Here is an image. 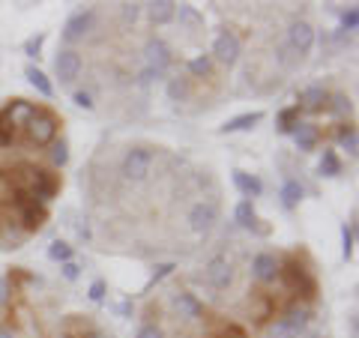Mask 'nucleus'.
Masks as SVG:
<instances>
[{
    "label": "nucleus",
    "mask_w": 359,
    "mask_h": 338,
    "mask_svg": "<svg viewBox=\"0 0 359 338\" xmlns=\"http://www.w3.org/2000/svg\"><path fill=\"white\" fill-rule=\"evenodd\" d=\"M311 320V309L309 306H294L285 318H278L269 323L266 330V338H299L302 332H306V326Z\"/></svg>",
    "instance_id": "obj_1"
},
{
    "label": "nucleus",
    "mask_w": 359,
    "mask_h": 338,
    "mask_svg": "<svg viewBox=\"0 0 359 338\" xmlns=\"http://www.w3.org/2000/svg\"><path fill=\"white\" fill-rule=\"evenodd\" d=\"M153 171V150L150 147H132L126 150L120 162V174L123 180H129V183H144V180L150 177Z\"/></svg>",
    "instance_id": "obj_2"
},
{
    "label": "nucleus",
    "mask_w": 359,
    "mask_h": 338,
    "mask_svg": "<svg viewBox=\"0 0 359 338\" xmlns=\"http://www.w3.org/2000/svg\"><path fill=\"white\" fill-rule=\"evenodd\" d=\"M25 129H27V138L36 144V147H45V144L57 141L60 123H57V117H54L51 111H39V108H36V114H33V120L27 123Z\"/></svg>",
    "instance_id": "obj_3"
},
{
    "label": "nucleus",
    "mask_w": 359,
    "mask_h": 338,
    "mask_svg": "<svg viewBox=\"0 0 359 338\" xmlns=\"http://www.w3.org/2000/svg\"><path fill=\"white\" fill-rule=\"evenodd\" d=\"M189 231L198 234V236H204L210 234L212 228H216V222H219V204L216 201H201V204H195L192 210H189Z\"/></svg>",
    "instance_id": "obj_4"
},
{
    "label": "nucleus",
    "mask_w": 359,
    "mask_h": 338,
    "mask_svg": "<svg viewBox=\"0 0 359 338\" xmlns=\"http://www.w3.org/2000/svg\"><path fill=\"white\" fill-rule=\"evenodd\" d=\"M25 171H27L25 186L30 189L33 201H39V204H45V201H51L54 195H57V180H54V174L42 171V168H25Z\"/></svg>",
    "instance_id": "obj_5"
},
{
    "label": "nucleus",
    "mask_w": 359,
    "mask_h": 338,
    "mask_svg": "<svg viewBox=\"0 0 359 338\" xmlns=\"http://www.w3.org/2000/svg\"><path fill=\"white\" fill-rule=\"evenodd\" d=\"M240 54H243V45L237 39V33L222 30L216 36V42H212V58H216L222 66H237Z\"/></svg>",
    "instance_id": "obj_6"
},
{
    "label": "nucleus",
    "mask_w": 359,
    "mask_h": 338,
    "mask_svg": "<svg viewBox=\"0 0 359 338\" xmlns=\"http://www.w3.org/2000/svg\"><path fill=\"white\" fill-rule=\"evenodd\" d=\"M314 45V27L309 25V21H294V25L287 27V48L297 54V58H306V54L311 51Z\"/></svg>",
    "instance_id": "obj_7"
},
{
    "label": "nucleus",
    "mask_w": 359,
    "mask_h": 338,
    "mask_svg": "<svg viewBox=\"0 0 359 338\" xmlns=\"http://www.w3.org/2000/svg\"><path fill=\"white\" fill-rule=\"evenodd\" d=\"M278 276L285 278V285H287V288L299 290L302 297H314V281L306 276V269H302L297 261H287L285 266H278Z\"/></svg>",
    "instance_id": "obj_8"
},
{
    "label": "nucleus",
    "mask_w": 359,
    "mask_h": 338,
    "mask_svg": "<svg viewBox=\"0 0 359 338\" xmlns=\"http://www.w3.org/2000/svg\"><path fill=\"white\" fill-rule=\"evenodd\" d=\"M144 60H147V69L165 75L168 66H171V48H168L165 39H150L144 45Z\"/></svg>",
    "instance_id": "obj_9"
},
{
    "label": "nucleus",
    "mask_w": 359,
    "mask_h": 338,
    "mask_svg": "<svg viewBox=\"0 0 359 338\" xmlns=\"http://www.w3.org/2000/svg\"><path fill=\"white\" fill-rule=\"evenodd\" d=\"M204 278H207L216 290L231 288V281H233V269H231V264H228V257H210L207 266H204Z\"/></svg>",
    "instance_id": "obj_10"
},
{
    "label": "nucleus",
    "mask_w": 359,
    "mask_h": 338,
    "mask_svg": "<svg viewBox=\"0 0 359 338\" xmlns=\"http://www.w3.org/2000/svg\"><path fill=\"white\" fill-rule=\"evenodd\" d=\"M54 72H57V78L63 84H72L75 78L81 75V54L72 51V48L60 51L57 58H54Z\"/></svg>",
    "instance_id": "obj_11"
},
{
    "label": "nucleus",
    "mask_w": 359,
    "mask_h": 338,
    "mask_svg": "<svg viewBox=\"0 0 359 338\" xmlns=\"http://www.w3.org/2000/svg\"><path fill=\"white\" fill-rule=\"evenodd\" d=\"M4 114L9 120V126H27V123L33 120V114H36V105L33 102H25V99H13L6 108H4Z\"/></svg>",
    "instance_id": "obj_12"
},
{
    "label": "nucleus",
    "mask_w": 359,
    "mask_h": 338,
    "mask_svg": "<svg viewBox=\"0 0 359 338\" xmlns=\"http://www.w3.org/2000/svg\"><path fill=\"white\" fill-rule=\"evenodd\" d=\"M45 222H48V212H45L42 204L36 207V201L21 204V231H25V234H36Z\"/></svg>",
    "instance_id": "obj_13"
},
{
    "label": "nucleus",
    "mask_w": 359,
    "mask_h": 338,
    "mask_svg": "<svg viewBox=\"0 0 359 338\" xmlns=\"http://www.w3.org/2000/svg\"><path fill=\"white\" fill-rule=\"evenodd\" d=\"M252 276L257 281H264V285H269V281H276L278 278V261H276V255H269V252H261L252 261Z\"/></svg>",
    "instance_id": "obj_14"
},
{
    "label": "nucleus",
    "mask_w": 359,
    "mask_h": 338,
    "mask_svg": "<svg viewBox=\"0 0 359 338\" xmlns=\"http://www.w3.org/2000/svg\"><path fill=\"white\" fill-rule=\"evenodd\" d=\"M174 309L180 311V318L186 323H195V320H201V314H204L201 302L192 294H174Z\"/></svg>",
    "instance_id": "obj_15"
},
{
    "label": "nucleus",
    "mask_w": 359,
    "mask_h": 338,
    "mask_svg": "<svg viewBox=\"0 0 359 338\" xmlns=\"http://www.w3.org/2000/svg\"><path fill=\"white\" fill-rule=\"evenodd\" d=\"M90 25H93V13H78V15H72L69 21H66V27H63V39L66 42H75V39H81L84 33L90 30Z\"/></svg>",
    "instance_id": "obj_16"
},
{
    "label": "nucleus",
    "mask_w": 359,
    "mask_h": 338,
    "mask_svg": "<svg viewBox=\"0 0 359 338\" xmlns=\"http://www.w3.org/2000/svg\"><path fill=\"white\" fill-rule=\"evenodd\" d=\"M294 141H297V147L302 153H309V150L318 147L320 132H318V126H311V123H297L294 126Z\"/></svg>",
    "instance_id": "obj_17"
},
{
    "label": "nucleus",
    "mask_w": 359,
    "mask_h": 338,
    "mask_svg": "<svg viewBox=\"0 0 359 338\" xmlns=\"http://www.w3.org/2000/svg\"><path fill=\"white\" fill-rule=\"evenodd\" d=\"M233 186H237L243 195H245V201H252V198H257L264 191V183L257 177H252V174H245V171H233Z\"/></svg>",
    "instance_id": "obj_18"
},
{
    "label": "nucleus",
    "mask_w": 359,
    "mask_h": 338,
    "mask_svg": "<svg viewBox=\"0 0 359 338\" xmlns=\"http://www.w3.org/2000/svg\"><path fill=\"white\" fill-rule=\"evenodd\" d=\"M177 13V4H171V0H156V4H147V15L153 25H168V21L174 18Z\"/></svg>",
    "instance_id": "obj_19"
},
{
    "label": "nucleus",
    "mask_w": 359,
    "mask_h": 338,
    "mask_svg": "<svg viewBox=\"0 0 359 338\" xmlns=\"http://www.w3.org/2000/svg\"><path fill=\"white\" fill-rule=\"evenodd\" d=\"M261 120H264L261 111H252V114H240V117L228 120V123H224V126H222L219 132H245V129H255Z\"/></svg>",
    "instance_id": "obj_20"
},
{
    "label": "nucleus",
    "mask_w": 359,
    "mask_h": 338,
    "mask_svg": "<svg viewBox=\"0 0 359 338\" xmlns=\"http://www.w3.org/2000/svg\"><path fill=\"white\" fill-rule=\"evenodd\" d=\"M189 93H192V81H189V78L177 75L168 81V99H171V102H186Z\"/></svg>",
    "instance_id": "obj_21"
},
{
    "label": "nucleus",
    "mask_w": 359,
    "mask_h": 338,
    "mask_svg": "<svg viewBox=\"0 0 359 338\" xmlns=\"http://www.w3.org/2000/svg\"><path fill=\"white\" fill-rule=\"evenodd\" d=\"M174 18H180V25L189 27V30H201V27H204V15H201L195 6H177Z\"/></svg>",
    "instance_id": "obj_22"
},
{
    "label": "nucleus",
    "mask_w": 359,
    "mask_h": 338,
    "mask_svg": "<svg viewBox=\"0 0 359 338\" xmlns=\"http://www.w3.org/2000/svg\"><path fill=\"white\" fill-rule=\"evenodd\" d=\"M327 99H330V93L323 87H309L306 93H302V108L306 111H320L323 105H327Z\"/></svg>",
    "instance_id": "obj_23"
},
{
    "label": "nucleus",
    "mask_w": 359,
    "mask_h": 338,
    "mask_svg": "<svg viewBox=\"0 0 359 338\" xmlns=\"http://www.w3.org/2000/svg\"><path fill=\"white\" fill-rule=\"evenodd\" d=\"M25 75H27V81L39 90L42 96H54V87H51V81H48V75H45L42 69H36V66H27L25 69Z\"/></svg>",
    "instance_id": "obj_24"
},
{
    "label": "nucleus",
    "mask_w": 359,
    "mask_h": 338,
    "mask_svg": "<svg viewBox=\"0 0 359 338\" xmlns=\"http://www.w3.org/2000/svg\"><path fill=\"white\" fill-rule=\"evenodd\" d=\"M339 147H341V150H347L351 156H356V150H359L356 129H353V126H347V123H344V126L339 129Z\"/></svg>",
    "instance_id": "obj_25"
},
{
    "label": "nucleus",
    "mask_w": 359,
    "mask_h": 338,
    "mask_svg": "<svg viewBox=\"0 0 359 338\" xmlns=\"http://www.w3.org/2000/svg\"><path fill=\"white\" fill-rule=\"evenodd\" d=\"M233 216H237V224H243V228H255V222H257V212H255L252 201H240Z\"/></svg>",
    "instance_id": "obj_26"
},
{
    "label": "nucleus",
    "mask_w": 359,
    "mask_h": 338,
    "mask_svg": "<svg viewBox=\"0 0 359 338\" xmlns=\"http://www.w3.org/2000/svg\"><path fill=\"white\" fill-rule=\"evenodd\" d=\"M299 201H302V186L297 183V180H287L285 189H282V204H285L287 210H294Z\"/></svg>",
    "instance_id": "obj_27"
},
{
    "label": "nucleus",
    "mask_w": 359,
    "mask_h": 338,
    "mask_svg": "<svg viewBox=\"0 0 359 338\" xmlns=\"http://www.w3.org/2000/svg\"><path fill=\"white\" fill-rule=\"evenodd\" d=\"M320 174H323V177H339V174H341V162H339V156H335L332 150H323Z\"/></svg>",
    "instance_id": "obj_28"
},
{
    "label": "nucleus",
    "mask_w": 359,
    "mask_h": 338,
    "mask_svg": "<svg viewBox=\"0 0 359 338\" xmlns=\"http://www.w3.org/2000/svg\"><path fill=\"white\" fill-rule=\"evenodd\" d=\"M48 257H51V261H57V264L72 261V245L63 243V240H54V243L48 245Z\"/></svg>",
    "instance_id": "obj_29"
},
{
    "label": "nucleus",
    "mask_w": 359,
    "mask_h": 338,
    "mask_svg": "<svg viewBox=\"0 0 359 338\" xmlns=\"http://www.w3.org/2000/svg\"><path fill=\"white\" fill-rule=\"evenodd\" d=\"M51 162H54V168H63L66 162H69V144H66L63 138L51 141Z\"/></svg>",
    "instance_id": "obj_30"
},
{
    "label": "nucleus",
    "mask_w": 359,
    "mask_h": 338,
    "mask_svg": "<svg viewBox=\"0 0 359 338\" xmlns=\"http://www.w3.org/2000/svg\"><path fill=\"white\" fill-rule=\"evenodd\" d=\"M189 72H192L195 78L212 75V60L207 58V54H201V58H192V60H189Z\"/></svg>",
    "instance_id": "obj_31"
},
{
    "label": "nucleus",
    "mask_w": 359,
    "mask_h": 338,
    "mask_svg": "<svg viewBox=\"0 0 359 338\" xmlns=\"http://www.w3.org/2000/svg\"><path fill=\"white\" fill-rule=\"evenodd\" d=\"M299 117V105H294V108H285L282 114H278V129L282 132H294V126H297V120Z\"/></svg>",
    "instance_id": "obj_32"
},
{
    "label": "nucleus",
    "mask_w": 359,
    "mask_h": 338,
    "mask_svg": "<svg viewBox=\"0 0 359 338\" xmlns=\"http://www.w3.org/2000/svg\"><path fill=\"white\" fill-rule=\"evenodd\" d=\"M351 108L353 105H351V99H347V96H341V93L332 96V114L335 117H347V114H351Z\"/></svg>",
    "instance_id": "obj_33"
},
{
    "label": "nucleus",
    "mask_w": 359,
    "mask_h": 338,
    "mask_svg": "<svg viewBox=\"0 0 359 338\" xmlns=\"http://www.w3.org/2000/svg\"><path fill=\"white\" fill-rule=\"evenodd\" d=\"M9 144H13V126H9L6 114L0 111V147H9Z\"/></svg>",
    "instance_id": "obj_34"
},
{
    "label": "nucleus",
    "mask_w": 359,
    "mask_h": 338,
    "mask_svg": "<svg viewBox=\"0 0 359 338\" xmlns=\"http://www.w3.org/2000/svg\"><path fill=\"white\" fill-rule=\"evenodd\" d=\"M120 13H123V21H126V25H135L141 15V4H123Z\"/></svg>",
    "instance_id": "obj_35"
},
{
    "label": "nucleus",
    "mask_w": 359,
    "mask_h": 338,
    "mask_svg": "<svg viewBox=\"0 0 359 338\" xmlns=\"http://www.w3.org/2000/svg\"><path fill=\"white\" fill-rule=\"evenodd\" d=\"M42 42H45V33H39V36H30L25 42V51L30 54V58H39V48H42Z\"/></svg>",
    "instance_id": "obj_36"
},
{
    "label": "nucleus",
    "mask_w": 359,
    "mask_h": 338,
    "mask_svg": "<svg viewBox=\"0 0 359 338\" xmlns=\"http://www.w3.org/2000/svg\"><path fill=\"white\" fill-rule=\"evenodd\" d=\"M72 99H75V105H78V108H84V111H93V108H96L93 96H90V93H84V90H78V93H75Z\"/></svg>",
    "instance_id": "obj_37"
},
{
    "label": "nucleus",
    "mask_w": 359,
    "mask_h": 338,
    "mask_svg": "<svg viewBox=\"0 0 359 338\" xmlns=\"http://www.w3.org/2000/svg\"><path fill=\"white\" fill-rule=\"evenodd\" d=\"M75 234H78V240H84V243L93 240V231H90V222H87V219H78Z\"/></svg>",
    "instance_id": "obj_38"
},
{
    "label": "nucleus",
    "mask_w": 359,
    "mask_h": 338,
    "mask_svg": "<svg viewBox=\"0 0 359 338\" xmlns=\"http://www.w3.org/2000/svg\"><path fill=\"white\" fill-rule=\"evenodd\" d=\"M356 25H359V13L356 9H347V13L341 15V27L344 30H356Z\"/></svg>",
    "instance_id": "obj_39"
},
{
    "label": "nucleus",
    "mask_w": 359,
    "mask_h": 338,
    "mask_svg": "<svg viewBox=\"0 0 359 338\" xmlns=\"http://www.w3.org/2000/svg\"><path fill=\"white\" fill-rule=\"evenodd\" d=\"M102 297H105V281L96 278L93 285H90V299H93V302H102Z\"/></svg>",
    "instance_id": "obj_40"
},
{
    "label": "nucleus",
    "mask_w": 359,
    "mask_h": 338,
    "mask_svg": "<svg viewBox=\"0 0 359 338\" xmlns=\"http://www.w3.org/2000/svg\"><path fill=\"white\" fill-rule=\"evenodd\" d=\"M174 264H159V266H156V273H153V278H150V285H156V281H162L165 276H171L174 273Z\"/></svg>",
    "instance_id": "obj_41"
},
{
    "label": "nucleus",
    "mask_w": 359,
    "mask_h": 338,
    "mask_svg": "<svg viewBox=\"0 0 359 338\" xmlns=\"http://www.w3.org/2000/svg\"><path fill=\"white\" fill-rule=\"evenodd\" d=\"M135 338H165V332L159 330V326H153V323H150V326H141Z\"/></svg>",
    "instance_id": "obj_42"
},
{
    "label": "nucleus",
    "mask_w": 359,
    "mask_h": 338,
    "mask_svg": "<svg viewBox=\"0 0 359 338\" xmlns=\"http://www.w3.org/2000/svg\"><path fill=\"white\" fill-rule=\"evenodd\" d=\"M341 236H344V257H351L353 255V228H347V224H344V231H341Z\"/></svg>",
    "instance_id": "obj_43"
},
{
    "label": "nucleus",
    "mask_w": 359,
    "mask_h": 338,
    "mask_svg": "<svg viewBox=\"0 0 359 338\" xmlns=\"http://www.w3.org/2000/svg\"><path fill=\"white\" fill-rule=\"evenodd\" d=\"M78 273H81V266H78L75 261H66V264H63V276L69 278V281H75V278H78Z\"/></svg>",
    "instance_id": "obj_44"
},
{
    "label": "nucleus",
    "mask_w": 359,
    "mask_h": 338,
    "mask_svg": "<svg viewBox=\"0 0 359 338\" xmlns=\"http://www.w3.org/2000/svg\"><path fill=\"white\" fill-rule=\"evenodd\" d=\"M6 299H9V281L0 278V306H6Z\"/></svg>",
    "instance_id": "obj_45"
},
{
    "label": "nucleus",
    "mask_w": 359,
    "mask_h": 338,
    "mask_svg": "<svg viewBox=\"0 0 359 338\" xmlns=\"http://www.w3.org/2000/svg\"><path fill=\"white\" fill-rule=\"evenodd\" d=\"M0 338H13V332H9L6 326H0Z\"/></svg>",
    "instance_id": "obj_46"
},
{
    "label": "nucleus",
    "mask_w": 359,
    "mask_h": 338,
    "mask_svg": "<svg viewBox=\"0 0 359 338\" xmlns=\"http://www.w3.org/2000/svg\"><path fill=\"white\" fill-rule=\"evenodd\" d=\"M306 338H323V335H306Z\"/></svg>",
    "instance_id": "obj_47"
},
{
    "label": "nucleus",
    "mask_w": 359,
    "mask_h": 338,
    "mask_svg": "<svg viewBox=\"0 0 359 338\" xmlns=\"http://www.w3.org/2000/svg\"><path fill=\"white\" fill-rule=\"evenodd\" d=\"M90 338H105V335H90Z\"/></svg>",
    "instance_id": "obj_48"
}]
</instances>
